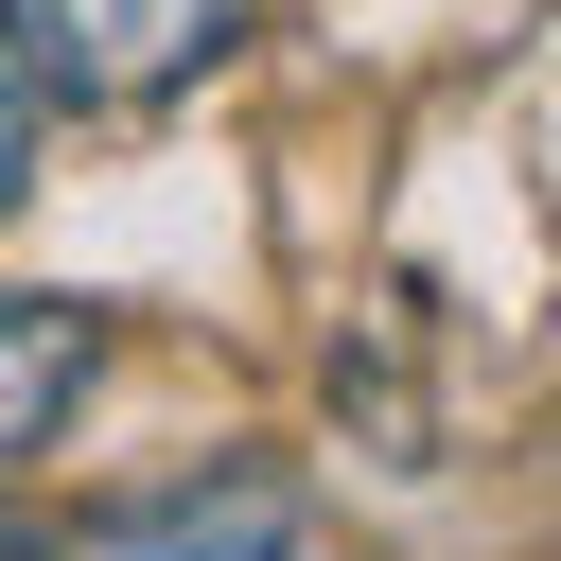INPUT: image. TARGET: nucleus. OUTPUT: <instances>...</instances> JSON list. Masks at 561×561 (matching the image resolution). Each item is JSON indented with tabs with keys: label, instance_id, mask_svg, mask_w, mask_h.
Segmentation results:
<instances>
[{
	"label": "nucleus",
	"instance_id": "nucleus-1",
	"mask_svg": "<svg viewBox=\"0 0 561 561\" xmlns=\"http://www.w3.org/2000/svg\"><path fill=\"white\" fill-rule=\"evenodd\" d=\"M0 53L35 70V105H158L245 53V0H0Z\"/></svg>",
	"mask_w": 561,
	"mask_h": 561
},
{
	"label": "nucleus",
	"instance_id": "nucleus-2",
	"mask_svg": "<svg viewBox=\"0 0 561 561\" xmlns=\"http://www.w3.org/2000/svg\"><path fill=\"white\" fill-rule=\"evenodd\" d=\"M35 561H333V526H316L298 473H175V491H140V508H88V526L35 543Z\"/></svg>",
	"mask_w": 561,
	"mask_h": 561
},
{
	"label": "nucleus",
	"instance_id": "nucleus-3",
	"mask_svg": "<svg viewBox=\"0 0 561 561\" xmlns=\"http://www.w3.org/2000/svg\"><path fill=\"white\" fill-rule=\"evenodd\" d=\"M105 386V316L88 298H35V280H0V473L35 456V438H70V403Z\"/></svg>",
	"mask_w": 561,
	"mask_h": 561
},
{
	"label": "nucleus",
	"instance_id": "nucleus-4",
	"mask_svg": "<svg viewBox=\"0 0 561 561\" xmlns=\"http://www.w3.org/2000/svg\"><path fill=\"white\" fill-rule=\"evenodd\" d=\"M35 123H53V105H35V70H18V53H0V210H18V193H35Z\"/></svg>",
	"mask_w": 561,
	"mask_h": 561
},
{
	"label": "nucleus",
	"instance_id": "nucleus-5",
	"mask_svg": "<svg viewBox=\"0 0 561 561\" xmlns=\"http://www.w3.org/2000/svg\"><path fill=\"white\" fill-rule=\"evenodd\" d=\"M0 561H35V543H18V526H0Z\"/></svg>",
	"mask_w": 561,
	"mask_h": 561
}]
</instances>
